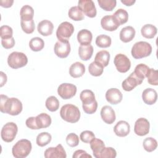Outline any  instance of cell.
<instances>
[{
	"instance_id": "32",
	"label": "cell",
	"mask_w": 158,
	"mask_h": 158,
	"mask_svg": "<svg viewBox=\"0 0 158 158\" xmlns=\"http://www.w3.org/2000/svg\"><path fill=\"white\" fill-rule=\"evenodd\" d=\"M52 139V136L50 133L48 132H41L36 136V142L38 146L43 147L48 144Z\"/></svg>"
},
{
	"instance_id": "29",
	"label": "cell",
	"mask_w": 158,
	"mask_h": 158,
	"mask_svg": "<svg viewBox=\"0 0 158 158\" xmlns=\"http://www.w3.org/2000/svg\"><path fill=\"white\" fill-rule=\"evenodd\" d=\"M157 28L152 24H146L141 29L142 36L148 39L153 38L157 34Z\"/></svg>"
},
{
	"instance_id": "21",
	"label": "cell",
	"mask_w": 158,
	"mask_h": 158,
	"mask_svg": "<svg viewBox=\"0 0 158 158\" xmlns=\"http://www.w3.org/2000/svg\"><path fill=\"white\" fill-rule=\"evenodd\" d=\"M135 30L131 26H127L120 31V40L123 43H128L135 38Z\"/></svg>"
},
{
	"instance_id": "53",
	"label": "cell",
	"mask_w": 158,
	"mask_h": 158,
	"mask_svg": "<svg viewBox=\"0 0 158 158\" xmlns=\"http://www.w3.org/2000/svg\"><path fill=\"white\" fill-rule=\"evenodd\" d=\"M136 2L135 0H121V2L127 6H131Z\"/></svg>"
},
{
	"instance_id": "46",
	"label": "cell",
	"mask_w": 158,
	"mask_h": 158,
	"mask_svg": "<svg viewBox=\"0 0 158 158\" xmlns=\"http://www.w3.org/2000/svg\"><path fill=\"white\" fill-rule=\"evenodd\" d=\"M95 138V135L93 131L89 130H85L80 133V138L82 142L85 143H89L90 141Z\"/></svg>"
},
{
	"instance_id": "45",
	"label": "cell",
	"mask_w": 158,
	"mask_h": 158,
	"mask_svg": "<svg viewBox=\"0 0 158 158\" xmlns=\"http://www.w3.org/2000/svg\"><path fill=\"white\" fill-rule=\"evenodd\" d=\"M66 143L70 147H75L79 144V138L75 133H70L66 137Z\"/></svg>"
},
{
	"instance_id": "8",
	"label": "cell",
	"mask_w": 158,
	"mask_h": 158,
	"mask_svg": "<svg viewBox=\"0 0 158 158\" xmlns=\"http://www.w3.org/2000/svg\"><path fill=\"white\" fill-rule=\"evenodd\" d=\"M114 65L117 70L120 73L128 72L131 67V62L128 57L123 54H117L114 59Z\"/></svg>"
},
{
	"instance_id": "36",
	"label": "cell",
	"mask_w": 158,
	"mask_h": 158,
	"mask_svg": "<svg viewBox=\"0 0 158 158\" xmlns=\"http://www.w3.org/2000/svg\"><path fill=\"white\" fill-rule=\"evenodd\" d=\"M104 67L96 62H92L88 67L89 73L94 77L101 76L103 73Z\"/></svg>"
},
{
	"instance_id": "4",
	"label": "cell",
	"mask_w": 158,
	"mask_h": 158,
	"mask_svg": "<svg viewBox=\"0 0 158 158\" xmlns=\"http://www.w3.org/2000/svg\"><path fill=\"white\" fill-rule=\"evenodd\" d=\"M152 52L151 45L146 41H138L135 43L131 51V56L136 59H139L149 56Z\"/></svg>"
},
{
	"instance_id": "2",
	"label": "cell",
	"mask_w": 158,
	"mask_h": 158,
	"mask_svg": "<svg viewBox=\"0 0 158 158\" xmlns=\"http://www.w3.org/2000/svg\"><path fill=\"white\" fill-rule=\"evenodd\" d=\"M60 115L64 120L73 123L80 120L81 114L78 107L73 104H67L61 107Z\"/></svg>"
},
{
	"instance_id": "13",
	"label": "cell",
	"mask_w": 158,
	"mask_h": 158,
	"mask_svg": "<svg viewBox=\"0 0 158 158\" xmlns=\"http://www.w3.org/2000/svg\"><path fill=\"white\" fill-rule=\"evenodd\" d=\"M44 156L46 158H65L67 157L65 151L61 144L46 149Z\"/></svg>"
},
{
	"instance_id": "37",
	"label": "cell",
	"mask_w": 158,
	"mask_h": 158,
	"mask_svg": "<svg viewBox=\"0 0 158 158\" xmlns=\"http://www.w3.org/2000/svg\"><path fill=\"white\" fill-rule=\"evenodd\" d=\"M149 69V67L146 64H139L135 67L133 73L135 74V75L138 78L143 80L146 76V74Z\"/></svg>"
},
{
	"instance_id": "39",
	"label": "cell",
	"mask_w": 158,
	"mask_h": 158,
	"mask_svg": "<svg viewBox=\"0 0 158 158\" xmlns=\"http://www.w3.org/2000/svg\"><path fill=\"white\" fill-rule=\"evenodd\" d=\"M113 16L117 20L120 25L125 23L128 19V14L127 10L123 9H118L113 14Z\"/></svg>"
},
{
	"instance_id": "25",
	"label": "cell",
	"mask_w": 158,
	"mask_h": 158,
	"mask_svg": "<svg viewBox=\"0 0 158 158\" xmlns=\"http://www.w3.org/2000/svg\"><path fill=\"white\" fill-rule=\"evenodd\" d=\"M93 53V47L92 45H80L78 48V55L80 58L85 61L91 59Z\"/></svg>"
},
{
	"instance_id": "50",
	"label": "cell",
	"mask_w": 158,
	"mask_h": 158,
	"mask_svg": "<svg viewBox=\"0 0 158 158\" xmlns=\"http://www.w3.org/2000/svg\"><path fill=\"white\" fill-rule=\"evenodd\" d=\"M73 158H80V157H89L91 158L92 156L89 154H88L85 151L82 150V149H78L75 151L73 152V154L72 156Z\"/></svg>"
},
{
	"instance_id": "26",
	"label": "cell",
	"mask_w": 158,
	"mask_h": 158,
	"mask_svg": "<svg viewBox=\"0 0 158 158\" xmlns=\"http://www.w3.org/2000/svg\"><path fill=\"white\" fill-rule=\"evenodd\" d=\"M110 60V53L106 50L98 52L94 57V62L99 64L103 67H107Z\"/></svg>"
},
{
	"instance_id": "9",
	"label": "cell",
	"mask_w": 158,
	"mask_h": 158,
	"mask_svg": "<svg viewBox=\"0 0 158 158\" xmlns=\"http://www.w3.org/2000/svg\"><path fill=\"white\" fill-rule=\"evenodd\" d=\"M77 86L72 83H64L57 88L58 94L64 99H69L73 97L77 93Z\"/></svg>"
},
{
	"instance_id": "24",
	"label": "cell",
	"mask_w": 158,
	"mask_h": 158,
	"mask_svg": "<svg viewBox=\"0 0 158 158\" xmlns=\"http://www.w3.org/2000/svg\"><path fill=\"white\" fill-rule=\"evenodd\" d=\"M36 117V122L39 129L46 128L51 124V116L46 113H41Z\"/></svg>"
},
{
	"instance_id": "14",
	"label": "cell",
	"mask_w": 158,
	"mask_h": 158,
	"mask_svg": "<svg viewBox=\"0 0 158 158\" xmlns=\"http://www.w3.org/2000/svg\"><path fill=\"white\" fill-rule=\"evenodd\" d=\"M101 25L104 30L112 31L116 30L120 24L113 15H111L104 16L101 20Z\"/></svg>"
},
{
	"instance_id": "10",
	"label": "cell",
	"mask_w": 158,
	"mask_h": 158,
	"mask_svg": "<svg viewBox=\"0 0 158 158\" xmlns=\"http://www.w3.org/2000/svg\"><path fill=\"white\" fill-rule=\"evenodd\" d=\"M78 7L83 14L90 18H94L97 14L95 4L92 0H80L78 2Z\"/></svg>"
},
{
	"instance_id": "20",
	"label": "cell",
	"mask_w": 158,
	"mask_h": 158,
	"mask_svg": "<svg viewBox=\"0 0 158 158\" xmlns=\"http://www.w3.org/2000/svg\"><path fill=\"white\" fill-rule=\"evenodd\" d=\"M142 99L144 102L148 105L154 104L157 99L156 91L151 88L145 89L142 93Z\"/></svg>"
},
{
	"instance_id": "43",
	"label": "cell",
	"mask_w": 158,
	"mask_h": 158,
	"mask_svg": "<svg viewBox=\"0 0 158 158\" xmlns=\"http://www.w3.org/2000/svg\"><path fill=\"white\" fill-rule=\"evenodd\" d=\"M117 152L112 147H104L100 152L99 158H115Z\"/></svg>"
},
{
	"instance_id": "40",
	"label": "cell",
	"mask_w": 158,
	"mask_h": 158,
	"mask_svg": "<svg viewBox=\"0 0 158 158\" xmlns=\"http://www.w3.org/2000/svg\"><path fill=\"white\" fill-rule=\"evenodd\" d=\"M20 25L22 30L27 34L32 33L35 28V22L33 19L31 20H20Z\"/></svg>"
},
{
	"instance_id": "41",
	"label": "cell",
	"mask_w": 158,
	"mask_h": 158,
	"mask_svg": "<svg viewBox=\"0 0 158 158\" xmlns=\"http://www.w3.org/2000/svg\"><path fill=\"white\" fill-rule=\"evenodd\" d=\"M146 77H147L148 82L150 85L154 86H157L158 85V72L157 70L149 68Z\"/></svg>"
},
{
	"instance_id": "52",
	"label": "cell",
	"mask_w": 158,
	"mask_h": 158,
	"mask_svg": "<svg viewBox=\"0 0 158 158\" xmlns=\"http://www.w3.org/2000/svg\"><path fill=\"white\" fill-rule=\"evenodd\" d=\"M0 75H1V85H0V86L2 87L7 82V75L3 72H0Z\"/></svg>"
},
{
	"instance_id": "27",
	"label": "cell",
	"mask_w": 158,
	"mask_h": 158,
	"mask_svg": "<svg viewBox=\"0 0 158 158\" xmlns=\"http://www.w3.org/2000/svg\"><path fill=\"white\" fill-rule=\"evenodd\" d=\"M89 143H90V147L91 150L93 151L94 156L96 158H99L100 152L105 147L104 141L99 138H94L90 141Z\"/></svg>"
},
{
	"instance_id": "44",
	"label": "cell",
	"mask_w": 158,
	"mask_h": 158,
	"mask_svg": "<svg viewBox=\"0 0 158 158\" xmlns=\"http://www.w3.org/2000/svg\"><path fill=\"white\" fill-rule=\"evenodd\" d=\"M13 35L12 28L8 25H2L0 28V36L1 39L10 38Z\"/></svg>"
},
{
	"instance_id": "3",
	"label": "cell",
	"mask_w": 158,
	"mask_h": 158,
	"mask_svg": "<svg viewBox=\"0 0 158 158\" xmlns=\"http://www.w3.org/2000/svg\"><path fill=\"white\" fill-rule=\"evenodd\" d=\"M32 146L30 141L22 139L18 141L12 147V153L16 158H25L29 155L31 151Z\"/></svg>"
},
{
	"instance_id": "47",
	"label": "cell",
	"mask_w": 158,
	"mask_h": 158,
	"mask_svg": "<svg viewBox=\"0 0 158 158\" xmlns=\"http://www.w3.org/2000/svg\"><path fill=\"white\" fill-rule=\"evenodd\" d=\"M82 107H83L84 112L86 114H94L97 110L98 102H97V101H95L94 102L90 104L82 105Z\"/></svg>"
},
{
	"instance_id": "51",
	"label": "cell",
	"mask_w": 158,
	"mask_h": 158,
	"mask_svg": "<svg viewBox=\"0 0 158 158\" xmlns=\"http://www.w3.org/2000/svg\"><path fill=\"white\" fill-rule=\"evenodd\" d=\"M13 3H14L13 0H1L0 1L1 6L5 8H8L11 7Z\"/></svg>"
},
{
	"instance_id": "7",
	"label": "cell",
	"mask_w": 158,
	"mask_h": 158,
	"mask_svg": "<svg viewBox=\"0 0 158 158\" xmlns=\"http://www.w3.org/2000/svg\"><path fill=\"white\" fill-rule=\"evenodd\" d=\"M74 32L73 25L69 22H63L56 30V36L59 41H68Z\"/></svg>"
},
{
	"instance_id": "48",
	"label": "cell",
	"mask_w": 158,
	"mask_h": 158,
	"mask_svg": "<svg viewBox=\"0 0 158 158\" xmlns=\"http://www.w3.org/2000/svg\"><path fill=\"white\" fill-rule=\"evenodd\" d=\"M1 44L5 49H10L15 45V40L13 37L8 39H1Z\"/></svg>"
},
{
	"instance_id": "38",
	"label": "cell",
	"mask_w": 158,
	"mask_h": 158,
	"mask_svg": "<svg viewBox=\"0 0 158 158\" xmlns=\"http://www.w3.org/2000/svg\"><path fill=\"white\" fill-rule=\"evenodd\" d=\"M144 149L149 152H152L157 147V142L156 139L152 137H148L144 139L143 143Z\"/></svg>"
},
{
	"instance_id": "31",
	"label": "cell",
	"mask_w": 158,
	"mask_h": 158,
	"mask_svg": "<svg viewBox=\"0 0 158 158\" xmlns=\"http://www.w3.org/2000/svg\"><path fill=\"white\" fill-rule=\"evenodd\" d=\"M44 42L43 40L40 37L32 38L29 42V47L33 51L38 52L43 49Z\"/></svg>"
},
{
	"instance_id": "35",
	"label": "cell",
	"mask_w": 158,
	"mask_h": 158,
	"mask_svg": "<svg viewBox=\"0 0 158 158\" xmlns=\"http://www.w3.org/2000/svg\"><path fill=\"white\" fill-rule=\"evenodd\" d=\"M45 106L48 110L55 112L57 110L59 107V101L56 96H51L46 99Z\"/></svg>"
},
{
	"instance_id": "28",
	"label": "cell",
	"mask_w": 158,
	"mask_h": 158,
	"mask_svg": "<svg viewBox=\"0 0 158 158\" xmlns=\"http://www.w3.org/2000/svg\"><path fill=\"white\" fill-rule=\"evenodd\" d=\"M80 98L82 102V105L90 104L96 101L94 93L89 89L83 90L80 93Z\"/></svg>"
},
{
	"instance_id": "49",
	"label": "cell",
	"mask_w": 158,
	"mask_h": 158,
	"mask_svg": "<svg viewBox=\"0 0 158 158\" xmlns=\"http://www.w3.org/2000/svg\"><path fill=\"white\" fill-rule=\"evenodd\" d=\"M25 124L28 128L31 130H39L36 122V117H35L28 118L25 121Z\"/></svg>"
},
{
	"instance_id": "11",
	"label": "cell",
	"mask_w": 158,
	"mask_h": 158,
	"mask_svg": "<svg viewBox=\"0 0 158 158\" xmlns=\"http://www.w3.org/2000/svg\"><path fill=\"white\" fill-rule=\"evenodd\" d=\"M56 55L60 58L67 57L70 52V44L69 41H57L54 48Z\"/></svg>"
},
{
	"instance_id": "5",
	"label": "cell",
	"mask_w": 158,
	"mask_h": 158,
	"mask_svg": "<svg viewBox=\"0 0 158 158\" xmlns=\"http://www.w3.org/2000/svg\"><path fill=\"white\" fill-rule=\"evenodd\" d=\"M28 63L27 56L21 52L14 51L10 53L7 57V64L10 67L14 69L23 67Z\"/></svg>"
},
{
	"instance_id": "1",
	"label": "cell",
	"mask_w": 158,
	"mask_h": 158,
	"mask_svg": "<svg viewBox=\"0 0 158 158\" xmlns=\"http://www.w3.org/2000/svg\"><path fill=\"white\" fill-rule=\"evenodd\" d=\"M0 110L11 115H17L22 111V102L16 98H9L7 96H0Z\"/></svg>"
},
{
	"instance_id": "6",
	"label": "cell",
	"mask_w": 158,
	"mask_h": 158,
	"mask_svg": "<svg viewBox=\"0 0 158 158\" xmlns=\"http://www.w3.org/2000/svg\"><path fill=\"white\" fill-rule=\"evenodd\" d=\"M17 132V125L14 122H7L1 129V136L4 141L10 143L15 139Z\"/></svg>"
},
{
	"instance_id": "17",
	"label": "cell",
	"mask_w": 158,
	"mask_h": 158,
	"mask_svg": "<svg viewBox=\"0 0 158 158\" xmlns=\"http://www.w3.org/2000/svg\"><path fill=\"white\" fill-rule=\"evenodd\" d=\"M101 117L102 120L107 124H112L116 119L115 113L112 107L104 106L101 110Z\"/></svg>"
},
{
	"instance_id": "18",
	"label": "cell",
	"mask_w": 158,
	"mask_h": 158,
	"mask_svg": "<svg viewBox=\"0 0 158 158\" xmlns=\"http://www.w3.org/2000/svg\"><path fill=\"white\" fill-rule=\"evenodd\" d=\"M114 131L117 136L119 137H124L130 133V126L127 122L120 120L114 126Z\"/></svg>"
},
{
	"instance_id": "34",
	"label": "cell",
	"mask_w": 158,
	"mask_h": 158,
	"mask_svg": "<svg viewBox=\"0 0 158 158\" xmlns=\"http://www.w3.org/2000/svg\"><path fill=\"white\" fill-rule=\"evenodd\" d=\"M111 38L106 35H100L96 38V44L99 48H108L111 45Z\"/></svg>"
},
{
	"instance_id": "22",
	"label": "cell",
	"mask_w": 158,
	"mask_h": 158,
	"mask_svg": "<svg viewBox=\"0 0 158 158\" xmlns=\"http://www.w3.org/2000/svg\"><path fill=\"white\" fill-rule=\"evenodd\" d=\"M93 39L92 33L87 30L83 29L77 33V40L81 45H89L91 44Z\"/></svg>"
},
{
	"instance_id": "23",
	"label": "cell",
	"mask_w": 158,
	"mask_h": 158,
	"mask_svg": "<svg viewBox=\"0 0 158 158\" xmlns=\"http://www.w3.org/2000/svg\"><path fill=\"white\" fill-rule=\"evenodd\" d=\"M85 72V65L80 62H76L72 64L69 68V74L73 78H79L83 76Z\"/></svg>"
},
{
	"instance_id": "12",
	"label": "cell",
	"mask_w": 158,
	"mask_h": 158,
	"mask_svg": "<svg viewBox=\"0 0 158 158\" xmlns=\"http://www.w3.org/2000/svg\"><path fill=\"white\" fill-rule=\"evenodd\" d=\"M150 123L145 118L141 117L136 120L135 123L134 131L138 136L146 135L149 131Z\"/></svg>"
},
{
	"instance_id": "30",
	"label": "cell",
	"mask_w": 158,
	"mask_h": 158,
	"mask_svg": "<svg viewBox=\"0 0 158 158\" xmlns=\"http://www.w3.org/2000/svg\"><path fill=\"white\" fill-rule=\"evenodd\" d=\"M20 20H33L34 16V10L33 7L29 5L22 6L20 12Z\"/></svg>"
},
{
	"instance_id": "15",
	"label": "cell",
	"mask_w": 158,
	"mask_h": 158,
	"mask_svg": "<svg viewBox=\"0 0 158 158\" xmlns=\"http://www.w3.org/2000/svg\"><path fill=\"white\" fill-rule=\"evenodd\" d=\"M143 80L138 78L133 72L122 83V88L126 91L133 90L136 86L142 83Z\"/></svg>"
},
{
	"instance_id": "16",
	"label": "cell",
	"mask_w": 158,
	"mask_h": 158,
	"mask_svg": "<svg viewBox=\"0 0 158 158\" xmlns=\"http://www.w3.org/2000/svg\"><path fill=\"white\" fill-rule=\"evenodd\" d=\"M105 96L108 102L114 105L120 103L123 98V95L121 91L115 88L109 89L106 91Z\"/></svg>"
},
{
	"instance_id": "19",
	"label": "cell",
	"mask_w": 158,
	"mask_h": 158,
	"mask_svg": "<svg viewBox=\"0 0 158 158\" xmlns=\"http://www.w3.org/2000/svg\"><path fill=\"white\" fill-rule=\"evenodd\" d=\"M53 23L48 20H43L38 24L37 30L40 34L44 36L51 35L53 32Z\"/></svg>"
},
{
	"instance_id": "42",
	"label": "cell",
	"mask_w": 158,
	"mask_h": 158,
	"mask_svg": "<svg viewBox=\"0 0 158 158\" xmlns=\"http://www.w3.org/2000/svg\"><path fill=\"white\" fill-rule=\"evenodd\" d=\"M98 2L101 8L106 11H111L116 6L115 0H98Z\"/></svg>"
},
{
	"instance_id": "33",
	"label": "cell",
	"mask_w": 158,
	"mask_h": 158,
	"mask_svg": "<svg viewBox=\"0 0 158 158\" xmlns=\"http://www.w3.org/2000/svg\"><path fill=\"white\" fill-rule=\"evenodd\" d=\"M69 17L73 20L80 21L84 19V15L78 6L72 7L68 12Z\"/></svg>"
}]
</instances>
